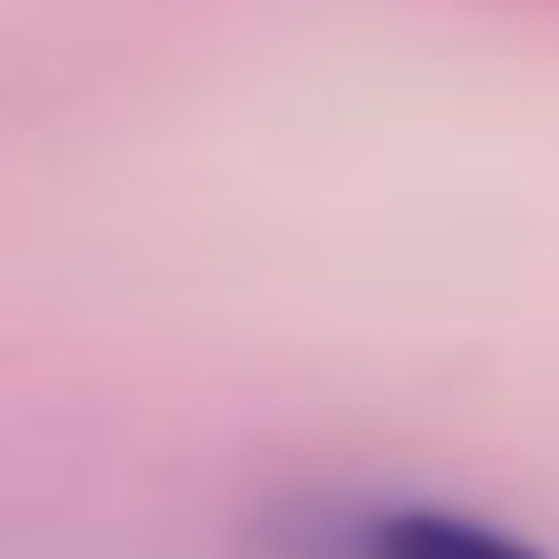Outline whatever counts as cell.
<instances>
[{"label":"cell","mask_w":559,"mask_h":559,"mask_svg":"<svg viewBox=\"0 0 559 559\" xmlns=\"http://www.w3.org/2000/svg\"><path fill=\"white\" fill-rule=\"evenodd\" d=\"M354 559H543L510 526L469 519L444 502H386L354 519Z\"/></svg>","instance_id":"1"}]
</instances>
